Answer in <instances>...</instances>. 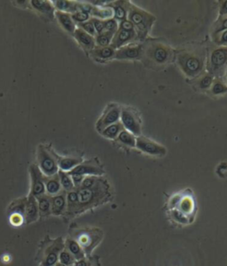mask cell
Segmentation results:
<instances>
[{
    "label": "cell",
    "instance_id": "6da1fadb",
    "mask_svg": "<svg viewBox=\"0 0 227 266\" xmlns=\"http://www.w3.org/2000/svg\"><path fill=\"white\" fill-rule=\"evenodd\" d=\"M175 59L183 74L197 79L206 72L207 51L201 46H190L175 52Z\"/></svg>",
    "mask_w": 227,
    "mask_h": 266
},
{
    "label": "cell",
    "instance_id": "7a4b0ae2",
    "mask_svg": "<svg viewBox=\"0 0 227 266\" xmlns=\"http://www.w3.org/2000/svg\"><path fill=\"white\" fill-rule=\"evenodd\" d=\"M78 207L77 216L110 201L112 192L109 183L104 178H100L97 184L91 189L78 188Z\"/></svg>",
    "mask_w": 227,
    "mask_h": 266
},
{
    "label": "cell",
    "instance_id": "3957f363",
    "mask_svg": "<svg viewBox=\"0 0 227 266\" xmlns=\"http://www.w3.org/2000/svg\"><path fill=\"white\" fill-rule=\"evenodd\" d=\"M140 60L149 68H162L175 59L174 50L160 39H146L143 43Z\"/></svg>",
    "mask_w": 227,
    "mask_h": 266
},
{
    "label": "cell",
    "instance_id": "277c9868",
    "mask_svg": "<svg viewBox=\"0 0 227 266\" xmlns=\"http://www.w3.org/2000/svg\"><path fill=\"white\" fill-rule=\"evenodd\" d=\"M69 234L81 246L86 257L91 256V252L101 243L104 236L103 232L99 228L88 227L80 228L77 226H73L70 228Z\"/></svg>",
    "mask_w": 227,
    "mask_h": 266
},
{
    "label": "cell",
    "instance_id": "5b68a950",
    "mask_svg": "<svg viewBox=\"0 0 227 266\" xmlns=\"http://www.w3.org/2000/svg\"><path fill=\"white\" fill-rule=\"evenodd\" d=\"M127 19L135 27L138 42H145L156 18L148 12L129 2Z\"/></svg>",
    "mask_w": 227,
    "mask_h": 266
},
{
    "label": "cell",
    "instance_id": "8992f818",
    "mask_svg": "<svg viewBox=\"0 0 227 266\" xmlns=\"http://www.w3.org/2000/svg\"><path fill=\"white\" fill-rule=\"evenodd\" d=\"M65 249V242L62 237L52 239L46 236L39 245L36 261L39 266H55L59 263V256Z\"/></svg>",
    "mask_w": 227,
    "mask_h": 266
},
{
    "label": "cell",
    "instance_id": "52a82bcc",
    "mask_svg": "<svg viewBox=\"0 0 227 266\" xmlns=\"http://www.w3.org/2000/svg\"><path fill=\"white\" fill-rule=\"evenodd\" d=\"M206 69L215 79H224L227 70V46H211L207 51Z\"/></svg>",
    "mask_w": 227,
    "mask_h": 266
},
{
    "label": "cell",
    "instance_id": "ba28073f",
    "mask_svg": "<svg viewBox=\"0 0 227 266\" xmlns=\"http://www.w3.org/2000/svg\"><path fill=\"white\" fill-rule=\"evenodd\" d=\"M36 163L46 177L54 176L60 170L55 151L46 145H40L37 148Z\"/></svg>",
    "mask_w": 227,
    "mask_h": 266
},
{
    "label": "cell",
    "instance_id": "9c48e42d",
    "mask_svg": "<svg viewBox=\"0 0 227 266\" xmlns=\"http://www.w3.org/2000/svg\"><path fill=\"white\" fill-rule=\"evenodd\" d=\"M120 122L123 129L130 132L135 136L141 135V123L136 112L130 108L121 109Z\"/></svg>",
    "mask_w": 227,
    "mask_h": 266
},
{
    "label": "cell",
    "instance_id": "30bf717a",
    "mask_svg": "<svg viewBox=\"0 0 227 266\" xmlns=\"http://www.w3.org/2000/svg\"><path fill=\"white\" fill-rule=\"evenodd\" d=\"M31 185H30V192L29 196L34 197L46 195V186H45V175L40 171L36 163H32L29 169Z\"/></svg>",
    "mask_w": 227,
    "mask_h": 266
},
{
    "label": "cell",
    "instance_id": "8fae6325",
    "mask_svg": "<svg viewBox=\"0 0 227 266\" xmlns=\"http://www.w3.org/2000/svg\"><path fill=\"white\" fill-rule=\"evenodd\" d=\"M69 175L81 176H101L104 174V170L97 159L83 161L73 170L68 172Z\"/></svg>",
    "mask_w": 227,
    "mask_h": 266
},
{
    "label": "cell",
    "instance_id": "7c38bea8",
    "mask_svg": "<svg viewBox=\"0 0 227 266\" xmlns=\"http://www.w3.org/2000/svg\"><path fill=\"white\" fill-rule=\"evenodd\" d=\"M121 108L117 105L107 106L103 114L96 123V129L98 131L101 132L108 126L120 121Z\"/></svg>",
    "mask_w": 227,
    "mask_h": 266
},
{
    "label": "cell",
    "instance_id": "4fadbf2b",
    "mask_svg": "<svg viewBox=\"0 0 227 266\" xmlns=\"http://www.w3.org/2000/svg\"><path fill=\"white\" fill-rule=\"evenodd\" d=\"M136 147L144 153L151 156L161 157L167 153V150L163 146L141 135L136 138Z\"/></svg>",
    "mask_w": 227,
    "mask_h": 266
},
{
    "label": "cell",
    "instance_id": "5bb4252c",
    "mask_svg": "<svg viewBox=\"0 0 227 266\" xmlns=\"http://www.w3.org/2000/svg\"><path fill=\"white\" fill-rule=\"evenodd\" d=\"M144 45L143 43H133L118 49L116 52L117 59H141Z\"/></svg>",
    "mask_w": 227,
    "mask_h": 266
},
{
    "label": "cell",
    "instance_id": "9a60e30c",
    "mask_svg": "<svg viewBox=\"0 0 227 266\" xmlns=\"http://www.w3.org/2000/svg\"><path fill=\"white\" fill-rule=\"evenodd\" d=\"M30 7L39 13L43 19H46L52 22L55 18V7L52 1L48 0H31L29 1Z\"/></svg>",
    "mask_w": 227,
    "mask_h": 266
},
{
    "label": "cell",
    "instance_id": "2e32d148",
    "mask_svg": "<svg viewBox=\"0 0 227 266\" xmlns=\"http://www.w3.org/2000/svg\"><path fill=\"white\" fill-rule=\"evenodd\" d=\"M133 43H138V36H137L136 32H130V31L118 29L113 35L110 46L117 51L118 49L122 48L123 46L130 45Z\"/></svg>",
    "mask_w": 227,
    "mask_h": 266
},
{
    "label": "cell",
    "instance_id": "e0dca14e",
    "mask_svg": "<svg viewBox=\"0 0 227 266\" xmlns=\"http://www.w3.org/2000/svg\"><path fill=\"white\" fill-rule=\"evenodd\" d=\"M51 211L54 216H64L67 211V192L62 190L56 196H51Z\"/></svg>",
    "mask_w": 227,
    "mask_h": 266
},
{
    "label": "cell",
    "instance_id": "ac0fdd59",
    "mask_svg": "<svg viewBox=\"0 0 227 266\" xmlns=\"http://www.w3.org/2000/svg\"><path fill=\"white\" fill-rule=\"evenodd\" d=\"M73 37L77 40V42L79 44L82 48L88 53L96 47L94 36L89 35L80 28H77Z\"/></svg>",
    "mask_w": 227,
    "mask_h": 266
},
{
    "label": "cell",
    "instance_id": "d6986e66",
    "mask_svg": "<svg viewBox=\"0 0 227 266\" xmlns=\"http://www.w3.org/2000/svg\"><path fill=\"white\" fill-rule=\"evenodd\" d=\"M116 50L111 46L107 47H98L96 46L93 50L89 52L91 58L98 62H106V61L112 60L116 58Z\"/></svg>",
    "mask_w": 227,
    "mask_h": 266
},
{
    "label": "cell",
    "instance_id": "ffe728a7",
    "mask_svg": "<svg viewBox=\"0 0 227 266\" xmlns=\"http://www.w3.org/2000/svg\"><path fill=\"white\" fill-rule=\"evenodd\" d=\"M55 18L62 29L73 36L75 30L77 29V24L72 19L71 14L55 11Z\"/></svg>",
    "mask_w": 227,
    "mask_h": 266
},
{
    "label": "cell",
    "instance_id": "44dd1931",
    "mask_svg": "<svg viewBox=\"0 0 227 266\" xmlns=\"http://www.w3.org/2000/svg\"><path fill=\"white\" fill-rule=\"evenodd\" d=\"M39 218V204L37 200L34 196H28L26 211H25V223L31 224L36 221Z\"/></svg>",
    "mask_w": 227,
    "mask_h": 266
},
{
    "label": "cell",
    "instance_id": "7402d4cb",
    "mask_svg": "<svg viewBox=\"0 0 227 266\" xmlns=\"http://www.w3.org/2000/svg\"><path fill=\"white\" fill-rule=\"evenodd\" d=\"M52 4L55 7L56 11L69 13V14H73L82 10V4L75 2V1L54 0V1H52Z\"/></svg>",
    "mask_w": 227,
    "mask_h": 266
},
{
    "label": "cell",
    "instance_id": "603a6c76",
    "mask_svg": "<svg viewBox=\"0 0 227 266\" xmlns=\"http://www.w3.org/2000/svg\"><path fill=\"white\" fill-rule=\"evenodd\" d=\"M78 207V189L67 192V211L63 217L68 218L77 217V211Z\"/></svg>",
    "mask_w": 227,
    "mask_h": 266
},
{
    "label": "cell",
    "instance_id": "cb8c5ba5",
    "mask_svg": "<svg viewBox=\"0 0 227 266\" xmlns=\"http://www.w3.org/2000/svg\"><path fill=\"white\" fill-rule=\"evenodd\" d=\"M178 210L180 212H183L184 214L186 215L189 218L190 221H194L195 218V203L194 201V198L191 196H182L181 200L179 202V206H178Z\"/></svg>",
    "mask_w": 227,
    "mask_h": 266
},
{
    "label": "cell",
    "instance_id": "d4e9b609",
    "mask_svg": "<svg viewBox=\"0 0 227 266\" xmlns=\"http://www.w3.org/2000/svg\"><path fill=\"white\" fill-rule=\"evenodd\" d=\"M128 6H129V1L112 2L108 7H110L113 9V19H117L118 23L127 19Z\"/></svg>",
    "mask_w": 227,
    "mask_h": 266
},
{
    "label": "cell",
    "instance_id": "484cf974",
    "mask_svg": "<svg viewBox=\"0 0 227 266\" xmlns=\"http://www.w3.org/2000/svg\"><path fill=\"white\" fill-rule=\"evenodd\" d=\"M57 161H58L59 169L63 172H70L78 165L83 162L81 157H61L57 155Z\"/></svg>",
    "mask_w": 227,
    "mask_h": 266
},
{
    "label": "cell",
    "instance_id": "4316f807",
    "mask_svg": "<svg viewBox=\"0 0 227 266\" xmlns=\"http://www.w3.org/2000/svg\"><path fill=\"white\" fill-rule=\"evenodd\" d=\"M45 186H46V194L49 196H56L63 190L60 182L58 173L54 176H45Z\"/></svg>",
    "mask_w": 227,
    "mask_h": 266
},
{
    "label": "cell",
    "instance_id": "83f0119b",
    "mask_svg": "<svg viewBox=\"0 0 227 266\" xmlns=\"http://www.w3.org/2000/svg\"><path fill=\"white\" fill-rule=\"evenodd\" d=\"M64 242H65L66 250H68L73 255V257H75V260L82 259L86 257L85 251L83 250L81 246L73 238H67L64 240Z\"/></svg>",
    "mask_w": 227,
    "mask_h": 266
},
{
    "label": "cell",
    "instance_id": "f1b7e54d",
    "mask_svg": "<svg viewBox=\"0 0 227 266\" xmlns=\"http://www.w3.org/2000/svg\"><path fill=\"white\" fill-rule=\"evenodd\" d=\"M90 15L91 18L106 21L113 18V9L110 7H97L91 6Z\"/></svg>",
    "mask_w": 227,
    "mask_h": 266
},
{
    "label": "cell",
    "instance_id": "f546056e",
    "mask_svg": "<svg viewBox=\"0 0 227 266\" xmlns=\"http://www.w3.org/2000/svg\"><path fill=\"white\" fill-rule=\"evenodd\" d=\"M39 204V217L47 218L52 214L51 211V196L47 195L39 196L36 198Z\"/></svg>",
    "mask_w": 227,
    "mask_h": 266
},
{
    "label": "cell",
    "instance_id": "4dcf8cb0",
    "mask_svg": "<svg viewBox=\"0 0 227 266\" xmlns=\"http://www.w3.org/2000/svg\"><path fill=\"white\" fill-rule=\"evenodd\" d=\"M27 201H28V196L23 197V198L15 199L14 201L11 202V204L8 207V214L17 213V214L23 215L25 218Z\"/></svg>",
    "mask_w": 227,
    "mask_h": 266
},
{
    "label": "cell",
    "instance_id": "1f68e13d",
    "mask_svg": "<svg viewBox=\"0 0 227 266\" xmlns=\"http://www.w3.org/2000/svg\"><path fill=\"white\" fill-rule=\"evenodd\" d=\"M123 127L120 121L108 126L106 129H103L102 131L100 132L101 135L107 139H117V136L119 135L121 131L123 130Z\"/></svg>",
    "mask_w": 227,
    "mask_h": 266
},
{
    "label": "cell",
    "instance_id": "d6a6232c",
    "mask_svg": "<svg viewBox=\"0 0 227 266\" xmlns=\"http://www.w3.org/2000/svg\"><path fill=\"white\" fill-rule=\"evenodd\" d=\"M117 139V141L121 142L122 145H125V146L131 148L136 147V137H135V135H133L131 133L127 131L124 129L121 131Z\"/></svg>",
    "mask_w": 227,
    "mask_h": 266
},
{
    "label": "cell",
    "instance_id": "836d02e7",
    "mask_svg": "<svg viewBox=\"0 0 227 266\" xmlns=\"http://www.w3.org/2000/svg\"><path fill=\"white\" fill-rule=\"evenodd\" d=\"M59 179L60 182L62 185V188L66 192H69L75 189L73 181H72L71 176L68 174L67 172H63L62 170H59L58 172Z\"/></svg>",
    "mask_w": 227,
    "mask_h": 266
},
{
    "label": "cell",
    "instance_id": "e575fe53",
    "mask_svg": "<svg viewBox=\"0 0 227 266\" xmlns=\"http://www.w3.org/2000/svg\"><path fill=\"white\" fill-rule=\"evenodd\" d=\"M113 35H115V33L105 31V32L101 33L100 35H96V36H95L96 46H98V47H107V46H110Z\"/></svg>",
    "mask_w": 227,
    "mask_h": 266
},
{
    "label": "cell",
    "instance_id": "d590c367",
    "mask_svg": "<svg viewBox=\"0 0 227 266\" xmlns=\"http://www.w3.org/2000/svg\"><path fill=\"white\" fill-rule=\"evenodd\" d=\"M214 80L215 78L213 75L209 74L208 72H205L204 74H201L200 77L197 78L199 89L202 90H210Z\"/></svg>",
    "mask_w": 227,
    "mask_h": 266
},
{
    "label": "cell",
    "instance_id": "8d00e7d4",
    "mask_svg": "<svg viewBox=\"0 0 227 266\" xmlns=\"http://www.w3.org/2000/svg\"><path fill=\"white\" fill-rule=\"evenodd\" d=\"M169 217L172 218L173 221L178 223V224H187L191 223L190 218L178 209H172L169 211Z\"/></svg>",
    "mask_w": 227,
    "mask_h": 266
},
{
    "label": "cell",
    "instance_id": "74e56055",
    "mask_svg": "<svg viewBox=\"0 0 227 266\" xmlns=\"http://www.w3.org/2000/svg\"><path fill=\"white\" fill-rule=\"evenodd\" d=\"M227 30V16L218 17L217 22L215 23L212 28V33L211 36L214 37L215 35H218L219 33L223 32Z\"/></svg>",
    "mask_w": 227,
    "mask_h": 266
},
{
    "label": "cell",
    "instance_id": "f35d334b",
    "mask_svg": "<svg viewBox=\"0 0 227 266\" xmlns=\"http://www.w3.org/2000/svg\"><path fill=\"white\" fill-rule=\"evenodd\" d=\"M211 92L214 95L226 93L227 84L223 79H215L211 88Z\"/></svg>",
    "mask_w": 227,
    "mask_h": 266
},
{
    "label": "cell",
    "instance_id": "ab89813d",
    "mask_svg": "<svg viewBox=\"0 0 227 266\" xmlns=\"http://www.w3.org/2000/svg\"><path fill=\"white\" fill-rule=\"evenodd\" d=\"M73 266H101L100 258L98 257H85L82 259L75 260Z\"/></svg>",
    "mask_w": 227,
    "mask_h": 266
},
{
    "label": "cell",
    "instance_id": "60d3db41",
    "mask_svg": "<svg viewBox=\"0 0 227 266\" xmlns=\"http://www.w3.org/2000/svg\"><path fill=\"white\" fill-rule=\"evenodd\" d=\"M75 262V257H73V255L68 250L64 249L62 250L59 256V263H63L65 265L73 266Z\"/></svg>",
    "mask_w": 227,
    "mask_h": 266
},
{
    "label": "cell",
    "instance_id": "b9f144b4",
    "mask_svg": "<svg viewBox=\"0 0 227 266\" xmlns=\"http://www.w3.org/2000/svg\"><path fill=\"white\" fill-rule=\"evenodd\" d=\"M72 19L74 21L75 24H81V23H86L88 21H90L91 17L90 13L84 11V10H80L77 13L71 14Z\"/></svg>",
    "mask_w": 227,
    "mask_h": 266
},
{
    "label": "cell",
    "instance_id": "7bdbcfd3",
    "mask_svg": "<svg viewBox=\"0 0 227 266\" xmlns=\"http://www.w3.org/2000/svg\"><path fill=\"white\" fill-rule=\"evenodd\" d=\"M103 23H104L105 31L107 32L116 33L119 29V23L113 18L103 21Z\"/></svg>",
    "mask_w": 227,
    "mask_h": 266
},
{
    "label": "cell",
    "instance_id": "ee69618b",
    "mask_svg": "<svg viewBox=\"0 0 227 266\" xmlns=\"http://www.w3.org/2000/svg\"><path fill=\"white\" fill-rule=\"evenodd\" d=\"M101 177L99 176H85V179L82 182L80 188L83 189H91L92 187H94L97 184L98 181L100 180Z\"/></svg>",
    "mask_w": 227,
    "mask_h": 266
},
{
    "label": "cell",
    "instance_id": "f6af8a7d",
    "mask_svg": "<svg viewBox=\"0 0 227 266\" xmlns=\"http://www.w3.org/2000/svg\"><path fill=\"white\" fill-rule=\"evenodd\" d=\"M78 28L83 29L85 32L87 33L89 35H92V36H94V37L97 35V33H96V30H95L93 24H92V23L91 22V19H90V21L86 22V23L78 24Z\"/></svg>",
    "mask_w": 227,
    "mask_h": 266
},
{
    "label": "cell",
    "instance_id": "bcb514c9",
    "mask_svg": "<svg viewBox=\"0 0 227 266\" xmlns=\"http://www.w3.org/2000/svg\"><path fill=\"white\" fill-rule=\"evenodd\" d=\"M215 45L218 46H227V30L219 33L218 35L212 37Z\"/></svg>",
    "mask_w": 227,
    "mask_h": 266
},
{
    "label": "cell",
    "instance_id": "7dc6e473",
    "mask_svg": "<svg viewBox=\"0 0 227 266\" xmlns=\"http://www.w3.org/2000/svg\"><path fill=\"white\" fill-rule=\"evenodd\" d=\"M9 221L14 227H19V226H22L23 223H25V218L23 215L13 213V214L9 215Z\"/></svg>",
    "mask_w": 227,
    "mask_h": 266
},
{
    "label": "cell",
    "instance_id": "c3c4849f",
    "mask_svg": "<svg viewBox=\"0 0 227 266\" xmlns=\"http://www.w3.org/2000/svg\"><path fill=\"white\" fill-rule=\"evenodd\" d=\"M91 22L92 23V24H93V26H94L95 30H96L97 35H100L101 33L105 32L104 23H103V21L96 19V18H91Z\"/></svg>",
    "mask_w": 227,
    "mask_h": 266
},
{
    "label": "cell",
    "instance_id": "681fc988",
    "mask_svg": "<svg viewBox=\"0 0 227 266\" xmlns=\"http://www.w3.org/2000/svg\"><path fill=\"white\" fill-rule=\"evenodd\" d=\"M122 29V30H125V31H130V32H136L135 27L128 19L119 23V29Z\"/></svg>",
    "mask_w": 227,
    "mask_h": 266
},
{
    "label": "cell",
    "instance_id": "f907efd6",
    "mask_svg": "<svg viewBox=\"0 0 227 266\" xmlns=\"http://www.w3.org/2000/svg\"><path fill=\"white\" fill-rule=\"evenodd\" d=\"M219 17L227 16V0L219 1Z\"/></svg>",
    "mask_w": 227,
    "mask_h": 266
},
{
    "label": "cell",
    "instance_id": "816d5d0a",
    "mask_svg": "<svg viewBox=\"0 0 227 266\" xmlns=\"http://www.w3.org/2000/svg\"><path fill=\"white\" fill-rule=\"evenodd\" d=\"M70 176H71L72 181H73L75 189L80 188L85 176H81V175H70Z\"/></svg>",
    "mask_w": 227,
    "mask_h": 266
},
{
    "label": "cell",
    "instance_id": "f5cc1de1",
    "mask_svg": "<svg viewBox=\"0 0 227 266\" xmlns=\"http://www.w3.org/2000/svg\"><path fill=\"white\" fill-rule=\"evenodd\" d=\"M55 266H68V265H65V264H63V263H56Z\"/></svg>",
    "mask_w": 227,
    "mask_h": 266
},
{
    "label": "cell",
    "instance_id": "db71d44e",
    "mask_svg": "<svg viewBox=\"0 0 227 266\" xmlns=\"http://www.w3.org/2000/svg\"><path fill=\"white\" fill-rule=\"evenodd\" d=\"M224 79H225V83L227 84V70L225 72V74H224Z\"/></svg>",
    "mask_w": 227,
    "mask_h": 266
}]
</instances>
